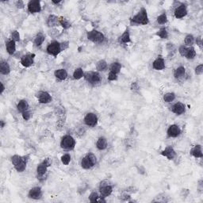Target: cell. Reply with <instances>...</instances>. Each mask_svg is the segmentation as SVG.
<instances>
[{
  "mask_svg": "<svg viewBox=\"0 0 203 203\" xmlns=\"http://www.w3.org/2000/svg\"><path fill=\"white\" fill-rule=\"evenodd\" d=\"M11 161L13 163L14 168L16 169L18 172H22L26 170V162H27V157L26 156H19L18 155H15L12 156L11 158Z\"/></svg>",
  "mask_w": 203,
  "mask_h": 203,
  "instance_id": "obj_1",
  "label": "cell"
},
{
  "mask_svg": "<svg viewBox=\"0 0 203 203\" xmlns=\"http://www.w3.org/2000/svg\"><path fill=\"white\" fill-rule=\"evenodd\" d=\"M131 23L134 25H147L148 23V18L146 10L141 8L138 13L132 18Z\"/></svg>",
  "mask_w": 203,
  "mask_h": 203,
  "instance_id": "obj_2",
  "label": "cell"
},
{
  "mask_svg": "<svg viewBox=\"0 0 203 203\" xmlns=\"http://www.w3.org/2000/svg\"><path fill=\"white\" fill-rule=\"evenodd\" d=\"M96 157L95 155H94L93 153H88L87 155H86L85 157L83 158L81 162V166L82 168L84 169H90L92 167L95 165L96 163Z\"/></svg>",
  "mask_w": 203,
  "mask_h": 203,
  "instance_id": "obj_3",
  "label": "cell"
},
{
  "mask_svg": "<svg viewBox=\"0 0 203 203\" xmlns=\"http://www.w3.org/2000/svg\"><path fill=\"white\" fill-rule=\"evenodd\" d=\"M75 145V141L72 136L66 135L64 136L60 142V146L64 149H72Z\"/></svg>",
  "mask_w": 203,
  "mask_h": 203,
  "instance_id": "obj_4",
  "label": "cell"
},
{
  "mask_svg": "<svg viewBox=\"0 0 203 203\" xmlns=\"http://www.w3.org/2000/svg\"><path fill=\"white\" fill-rule=\"evenodd\" d=\"M87 38L94 43H102L104 40V35L97 30H92L87 33Z\"/></svg>",
  "mask_w": 203,
  "mask_h": 203,
  "instance_id": "obj_5",
  "label": "cell"
},
{
  "mask_svg": "<svg viewBox=\"0 0 203 203\" xmlns=\"http://www.w3.org/2000/svg\"><path fill=\"white\" fill-rule=\"evenodd\" d=\"M47 52L50 55L56 56L61 52V45H60V44L59 42H57V41L52 42L47 47Z\"/></svg>",
  "mask_w": 203,
  "mask_h": 203,
  "instance_id": "obj_6",
  "label": "cell"
},
{
  "mask_svg": "<svg viewBox=\"0 0 203 203\" xmlns=\"http://www.w3.org/2000/svg\"><path fill=\"white\" fill-rule=\"evenodd\" d=\"M84 78L88 83H98L101 81V76L98 72H86L85 75H84Z\"/></svg>",
  "mask_w": 203,
  "mask_h": 203,
  "instance_id": "obj_7",
  "label": "cell"
},
{
  "mask_svg": "<svg viewBox=\"0 0 203 203\" xmlns=\"http://www.w3.org/2000/svg\"><path fill=\"white\" fill-rule=\"evenodd\" d=\"M52 163V161L50 160V159H46L45 160L43 161L42 163H40L39 165L38 166V168H37V173H38V177H42L45 174L46 171H47V168L49 167Z\"/></svg>",
  "mask_w": 203,
  "mask_h": 203,
  "instance_id": "obj_8",
  "label": "cell"
},
{
  "mask_svg": "<svg viewBox=\"0 0 203 203\" xmlns=\"http://www.w3.org/2000/svg\"><path fill=\"white\" fill-rule=\"evenodd\" d=\"M84 121H85L86 125L91 127H94L96 126L97 122H98V118L97 116L93 113H89L86 115L85 118H84Z\"/></svg>",
  "mask_w": 203,
  "mask_h": 203,
  "instance_id": "obj_9",
  "label": "cell"
},
{
  "mask_svg": "<svg viewBox=\"0 0 203 203\" xmlns=\"http://www.w3.org/2000/svg\"><path fill=\"white\" fill-rule=\"evenodd\" d=\"M34 54H27L21 57V64L22 66L26 67H30L33 64V58H34Z\"/></svg>",
  "mask_w": 203,
  "mask_h": 203,
  "instance_id": "obj_10",
  "label": "cell"
},
{
  "mask_svg": "<svg viewBox=\"0 0 203 203\" xmlns=\"http://www.w3.org/2000/svg\"><path fill=\"white\" fill-rule=\"evenodd\" d=\"M28 11L30 13H38L41 11L40 3L39 1H30L28 4Z\"/></svg>",
  "mask_w": 203,
  "mask_h": 203,
  "instance_id": "obj_11",
  "label": "cell"
},
{
  "mask_svg": "<svg viewBox=\"0 0 203 203\" xmlns=\"http://www.w3.org/2000/svg\"><path fill=\"white\" fill-rule=\"evenodd\" d=\"M187 14V6L184 4H182L179 6H178L175 9V16L176 18H182L183 17H185Z\"/></svg>",
  "mask_w": 203,
  "mask_h": 203,
  "instance_id": "obj_12",
  "label": "cell"
},
{
  "mask_svg": "<svg viewBox=\"0 0 203 203\" xmlns=\"http://www.w3.org/2000/svg\"><path fill=\"white\" fill-rule=\"evenodd\" d=\"M113 188L109 184H102L100 186V193H101V198H106L107 196L110 195L112 193Z\"/></svg>",
  "mask_w": 203,
  "mask_h": 203,
  "instance_id": "obj_13",
  "label": "cell"
},
{
  "mask_svg": "<svg viewBox=\"0 0 203 203\" xmlns=\"http://www.w3.org/2000/svg\"><path fill=\"white\" fill-rule=\"evenodd\" d=\"M38 100L40 103H48L52 101V97L48 92L46 91H41L39 92L38 95Z\"/></svg>",
  "mask_w": 203,
  "mask_h": 203,
  "instance_id": "obj_14",
  "label": "cell"
},
{
  "mask_svg": "<svg viewBox=\"0 0 203 203\" xmlns=\"http://www.w3.org/2000/svg\"><path fill=\"white\" fill-rule=\"evenodd\" d=\"M181 130L176 125H171L168 129V135L171 137H176L180 134Z\"/></svg>",
  "mask_w": 203,
  "mask_h": 203,
  "instance_id": "obj_15",
  "label": "cell"
},
{
  "mask_svg": "<svg viewBox=\"0 0 203 203\" xmlns=\"http://www.w3.org/2000/svg\"><path fill=\"white\" fill-rule=\"evenodd\" d=\"M161 155H163V156H166L168 160H173L175 156V152L173 149V148L171 147V146H168V147L166 148L163 151H162Z\"/></svg>",
  "mask_w": 203,
  "mask_h": 203,
  "instance_id": "obj_16",
  "label": "cell"
},
{
  "mask_svg": "<svg viewBox=\"0 0 203 203\" xmlns=\"http://www.w3.org/2000/svg\"><path fill=\"white\" fill-rule=\"evenodd\" d=\"M29 197L33 199H39L41 197V190L40 187H36L32 188L29 192Z\"/></svg>",
  "mask_w": 203,
  "mask_h": 203,
  "instance_id": "obj_17",
  "label": "cell"
},
{
  "mask_svg": "<svg viewBox=\"0 0 203 203\" xmlns=\"http://www.w3.org/2000/svg\"><path fill=\"white\" fill-rule=\"evenodd\" d=\"M153 68L155 70H163L165 67V62L164 60L161 57H158L152 64Z\"/></svg>",
  "mask_w": 203,
  "mask_h": 203,
  "instance_id": "obj_18",
  "label": "cell"
},
{
  "mask_svg": "<svg viewBox=\"0 0 203 203\" xmlns=\"http://www.w3.org/2000/svg\"><path fill=\"white\" fill-rule=\"evenodd\" d=\"M172 111L178 115L182 114L185 112V106L182 102H177L172 107Z\"/></svg>",
  "mask_w": 203,
  "mask_h": 203,
  "instance_id": "obj_19",
  "label": "cell"
},
{
  "mask_svg": "<svg viewBox=\"0 0 203 203\" xmlns=\"http://www.w3.org/2000/svg\"><path fill=\"white\" fill-rule=\"evenodd\" d=\"M190 154L194 156L195 158H202L203 156L202 152V147L200 145H196L191 151Z\"/></svg>",
  "mask_w": 203,
  "mask_h": 203,
  "instance_id": "obj_20",
  "label": "cell"
},
{
  "mask_svg": "<svg viewBox=\"0 0 203 203\" xmlns=\"http://www.w3.org/2000/svg\"><path fill=\"white\" fill-rule=\"evenodd\" d=\"M17 108H18V110L19 112L23 113L25 111L28 110V108H29V104L26 100H21L19 102L18 105H17Z\"/></svg>",
  "mask_w": 203,
  "mask_h": 203,
  "instance_id": "obj_21",
  "label": "cell"
},
{
  "mask_svg": "<svg viewBox=\"0 0 203 203\" xmlns=\"http://www.w3.org/2000/svg\"><path fill=\"white\" fill-rule=\"evenodd\" d=\"M16 50V46H15V41L13 40H9L6 44V51L9 54L13 55L15 53Z\"/></svg>",
  "mask_w": 203,
  "mask_h": 203,
  "instance_id": "obj_22",
  "label": "cell"
},
{
  "mask_svg": "<svg viewBox=\"0 0 203 203\" xmlns=\"http://www.w3.org/2000/svg\"><path fill=\"white\" fill-rule=\"evenodd\" d=\"M55 76L57 79H59L60 80H64L67 77V73L66 72V70L64 69L56 70L55 72Z\"/></svg>",
  "mask_w": 203,
  "mask_h": 203,
  "instance_id": "obj_23",
  "label": "cell"
},
{
  "mask_svg": "<svg viewBox=\"0 0 203 203\" xmlns=\"http://www.w3.org/2000/svg\"><path fill=\"white\" fill-rule=\"evenodd\" d=\"M96 146L98 149L99 150H104L107 147V141L105 137H100L96 143Z\"/></svg>",
  "mask_w": 203,
  "mask_h": 203,
  "instance_id": "obj_24",
  "label": "cell"
},
{
  "mask_svg": "<svg viewBox=\"0 0 203 203\" xmlns=\"http://www.w3.org/2000/svg\"><path fill=\"white\" fill-rule=\"evenodd\" d=\"M11 72V68L6 62H1L0 64V72L3 75H8Z\"/></svg>",
  "mask_w": 203,
  "mask_h": 203,
  "instance_id": "obj_25",
  "label": "cell"
},
{
  "mask_svg": "<svg viewBox=\"0 0 203 203\" xmlns=\"http://www.w3.org/2000/svg\"><path fill=\"white\" fill-rule=\"evenodd\" d=\"M60 23L59 19L57 18V17L54 16V15H50L48 17V20H47V24L48 26H56Z\"/></svg>",
  "mask_w": 203,
  "mask_h": 203,
  "instance_id": "obj_26",
  "label": "cell"
},
{
  "mask_svg": "<svg viewBox=\"0 0 203 203\" xmlns=\"http://www.w3.org/2000/svg\"><path fill=\"white\" fill-rule=\"evenodd\" d=\"M186 70L183 67H179L175 71V77L176 79H181L184 76Z\"/></svg>",
  "mask_w": 203,
  "mask_h": 203,
  "instance_id": "obj_27",
  "label": "cell"
},
{
  "mask_svg": "<svg viewBox=\"0 0 203 203\" xmlns=\"http://www.w3.org/2000/svg\"><path fill=\"white\" fill-rule=\"evenodd\" d=\"M121 65L118 62H114L111 64V67H110V72H114L116 74L119 73L121 71Z\"/></svg>",
  "mask_w": 203,
  "mask_h": 203,
  "instance_id": "obj_28",
  "label": "cell"
},
{
  "mask_svg": "<svg viewBox=\"0 0 203 203\" xmlns=\"http://www.w3.org/2000/svg\"><path fill=\"white\" fill-rule=\"evenodd\" d=\"M121 41L124 44H127V43L130 42V35H129V32L128 30L125 31V33H123L122 36L121 37Z\"/></svg>",
  "mask_w": 203,
  "mask_h": 203,
  "instance_id": "obj_29",
  "label": "cell"
},
{
  "mask_svg": "<svg viewBox=\"0 0 203 203\" xmlns=\"http://www.w3.org/2000/svg\"><path fill=\"white\" fill-rule=\"evenodd\" d=\"M106 67H107L106 62L105 61V60H99L96 64V68L99 70V71H100V72H102V71H105V70L106 69Z\"/></svg>",
  "mask_w": 203,
  "mask_h": 203,
  "instance_id": "obj_30",
  "label": "cell"
},
{
  "mask_svg": "<svg viewBox=\"0 0 203 203\" xmlns=\"http://www.w3.org/2000/svg\"><path fill=\"white\" fill-rule=\"evenodd\" d=\"M45 36L42 34H38L37 37H36V38H35L34 40V44L36 46H40L41 45L43 44V42H44V40H45Z\"/></svg>",
  "mask_w": 203,
  "mask_h": 203,
  "instance_id": "obj_31",
  "label": "cell"
},
{
  "mask_svg": "<svg viewBox=\"0 0 203 203\" xmlns=\"http://www.w3.org/2000/svg\"><path fill=\"white\" fill-rule=\"evenodd\" d=\"M73 76H74V79H79L83 76V71L82 68L79 67L77 69L75 70V72L73 73Z\"/></svg>",
  "mask_w": 203,
  "mask_h": 203,
  "instance_id": "obj_32",
  "label": "cell"
},
{
  "mask_svg": "<svg viewBox=\"0 0 203 203\" xmlns=\"http://www.w3.org/2000/svg\"><path fill=\"white\" fill-rule=\"evenodd\" d=\"M196 56V52H195V49L193 47L191 48H188V50H187V53L186 55V57L187 59H194Z\"/></svg>",
  "mask_w": 203,
  "mask_h": 203,
  "instance_id": "obj_33",
  "label": "cell"
},
{
  "mask_svg": "<svg viewBox=\"0 0 203 203\" xmlns=\"http://www.w3.org/2000/svg\"><path fill=\"white\" fill-rule=\"evenodd\" d=\"M175 99V94L174 93H167L163 96V100L166 102H171Z\"/></svg>",
  "mask_w": 203,
  "mask_h": 203,
  "instance_id": "obj_34",
  "label": "cell"
},
{
  "mask_svg": "<svg viewBox=\"0 0 203 203\" xmlns=\"http://www.w3.org/2000/svg\"><path fill=\"white\" fill-rule=\"evenodd\" d=\"M157 36H159L160 38H163V39H167L168 37V31L166 30L165 28H163L158 31V33H156Z\"/></svg>",
  "mask_w": 203,
  "mask_h": 203,
  "instance_id": "obj_35",
  "label": "cell"
},
{
  "mask_svg": "<svg viewBox=\"0 0 203 203\" xmlns=\"http://www.w3.org/2000/svg\"><path fill=\"white\" fill-rule=\"evenodd\" d=\"M167 21H168V18H167L166 13H162L157 18V22L160 25L165 24L167 23Z\"/></svg>",
  "mask_w": 203,
  "mask_h": 203,
  "instance_id": "obj_36",
  "label": "cell"
},
{
  "mask_svg": "<svg viewBox=\"0 0 203 203\" xmlns=\"http://www.w3.org/2000/svg\"><path fill=\"white\" fill-rule=\"evenodd\" d=\"M59 21H60V24L62 26L64 27V29H68L70 26H71V24H70V22L68 21H67V19L65 18H61L60 19H59Z\"/></svg>",
  "mask_w": 203,
  "mask_h": 203,
  "instance_id": "obj_37",
  "label": "cell"
},
{
  "mask_svg": "<svg viewBox=\"0 0 203 203\" xmlns=\"http://www.w3.org/2000/svg\"><path fill=\"white\" fill-rule=\"evenodd\" d=\"M194 38L192 35H187L186 38H185V44L187 45H192L194 44Z\"/></svg>",
  "mask_w": 203,
  "mask_h": 203,
  "instance_id": "obj_38",
  "label": "cell"
},
{
  "mask_svg": "<svg viewBox=\"0 0 203 203\" xmlns=\"http://www.w3.org/2000/svg\"><path fill=\"white\" fill-rule=\"evenodd\" d=\"M61 161L64 165H67L71 161V156H70L69 154H65V155H63L61 157Z\"/></svg>",
  "mask_w": 203,
  "mask_h": 203,
  "instance_id": "obj_39",
  "label": "cell"
},
{
  "mask_svg": "<svg viewBox=\"0 0 203 203\" xmlns=\"http://www.w3.org/2000/svg\"><path fill=\"white\" fill-rule=\"evenodd\" d=\"M99 198V194L96 192H93L91 193V195H90L89 199H90V202H98Z\"/></svg>",
  "mask_w": 203,
  "mask_h": 203,
  "instance_id": "obj_40",
  "label": "cell"
},
{
  "mask_svg": "<svg viewBox=\"0 0 203 203\" xmlns=\"http://www.w3.org/2000/svg\"><path fill=\"white\" fill-rule=\"evenodd\" d=\"M187 50H188V48H187V47L184 45L180 46L179 48V53H180V55L182 56H186V55H187Z\"/></svg>",
  "mask_w": 203,
  "mask_h": 203,
  "instance_id": "obj_41",
  "label": "cell"
},
{
  "mask_svg": "<svg viewBox=\"0 0 203 203\" xmlns=\"http://www.w3.org/2000/svg\"><path fill=\"white\" fill-rule=\"evenodd\" d=\"M12 40H13L14 41H18L20 40V35H19V33L18 31H13L12 33Z\"/></svg>",
  "mask_w": 203,
  "mask_h": 203,
  "instance_id": "obj_42",
  "label": "cell"
},
{
  "mask_svg": "<svg viewBox=\"0 0 203 203\" xmlns=\"http://www.w3.org/2000/svg\"><path fill=\"white\" fill-rule=\"evenodd\" d=\"M117 78H118V76H117V74L116 73H114V72H110V73H109V75H108V79L110 81H114L117 79Z\"/></svg>",
  "mask_w": 203,
  "mask_h": 203,
  "instance_id": "obj_43",
  "label": "cell"
},
{
  "mask_svg": "<svg viewBox=\"0 0 203 203\" xmlns=\"http://www.w3.org/2000/svg\"><path fill=\"white\" fill-rule=\"evenodd\" d=\"M195 73L196 75H202L203 73V65L200 64L198 65V67L195 68Z\"/></svg>",
  "mask_w": 203,
  "mask_h": 203,
  "instance_id": "obj_44",
  "label": "cell"
},
{
  "mask_svg": "<svg viewBox=\"0 0 203 203\" xmlns=\"http://www.w3.org/2000/svg\"><path fill=\"white\" fill-rule=\"evenodd\" d=\"M30 117H31V114H30V113L28 110L22 113V118H24V120L28 121L30 118Z\"/></svg>",
  "mask_w": 203,
  "mask_h": 203,
  "instance_id": "obj_45",
  "label": "cell"
},
{
  "mask_svg": "<svg viewBox=\"0 0 203 203\" xmlns=\"http://www.w3.org/2000/svg\"><path fill=\"white\" fill-rule=\"evenodd\" d=\"M60 45H61V50H63V49L64 50L65 48H67L68 47V42L62 43V44H60Z\"/></svg>",
  "mask_w": 203,
  "mask_h": 203,
  "instance_id": "obj_46",
  "label": "cell"
},
{
  "mask_svg": "<svg viewBox=\"0 0 203 203\" xmlns=\"http://www.w3.org/2000/svg\"><path fill=\"white\" fill-rule=\"evenodd\" d=\"M131 88L132 90H137V89L139 88V87H138V85H137V83H132Z\"/></svg>",
  "mask_w": 203,
  "mask_h": 203,
  "instance_id": "obj_47",
  "label": "cell"
},
{
  "mask_svg": "<svg viewBox=\"0 0 203 203\" xmlns=\"http://www.w3.org/2000/svg\"><path fill=\"white\" fill-rule=\"evenodd\" d=\"M17 6H18V8H22V7L24 6L23 2H21V1H18V2L17 3Z\"/></svg>",
  "mask_w": 203,
  "mask_h": 203,
  "instance_id": "obj_48",
  "label": "cell"
},
{
  "mask_svg": "<svg viewBox=\"0 0 203 203\" xmlns=\"http://www.w3.org/2000/svg\"><path fill=\"white\" fill-rule=\"evenodd\" d=\"M197 45H198V46L202 48V39L200 38H198L197 39Z\"/></svg>",
  "mask_w": 203,
  "mask_h": 203,
  "instance_id": "obj_49",
  "label": "cell"
},
{
  "mask_svg": "<svg viewBox=\"0 0 203 203\" xmlns=\"http://www.w3.org/2000/svg\"><path fill=\"white\" fill-rule=\"evenodd\" d=\"M4 90H5V87H4L3 83H1V90H0V94H3Z\"/></svg>",
  "mask_w": 203,
  "mask_h": 203,
  "instance_id": "obj_50",
  "label": "cell"
},
{
  "mask_svg": "<svg viewBox=\"0 0 203 203\" xmlns=\"http://www.w3.org/2000/svg\"><path fill=\"white\" fill-rule=\"evenodd\" d=\"M4 126H5V123L3 122V121H1V127H2V128H3V127H4Z\"/></svg>",
  "mask_w": 203,
  "mask_h": 203,
  "instance_id": "obj_51",
  "label": "cell"
}]
</instances>
